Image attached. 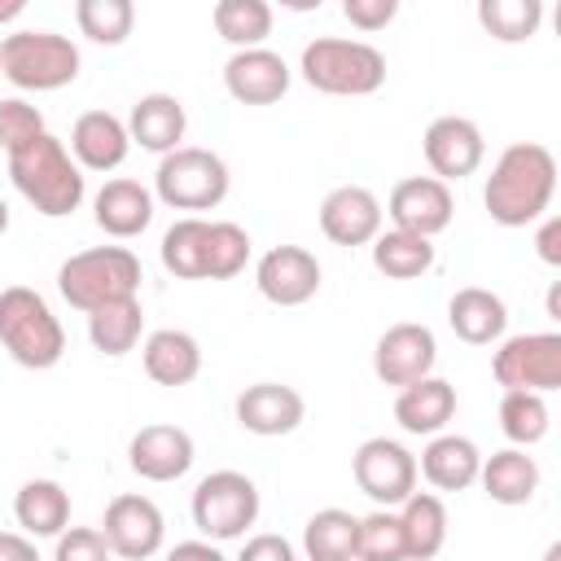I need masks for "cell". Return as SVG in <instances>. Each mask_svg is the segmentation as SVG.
<instances>
[{"label":"cell","mask_w":561,"mask_h":561,"mask_svg":"<svg viewBox=\"0 0 561 561\" xmlns=\"http://www.w3.org/2000/svg\"><path fill=\"white\" fill-rule=\"evenodd\" d=\"M548 320H561V280H552L548 289Z\"/></svg>","instance_id":"48"},{"label":"cell","mask_w":561,"mask_h":561,"mask_svg":"<svg viewBox=\"0 0 561 561\" xmlns=\"http://www.w3.org/2000/svg\"><path fill=\"white\" fill-rule=\"evenodd\" d=\"M478 482H482L486 500H495L504 508H517V504H530L535 500V491H539V465L522 447H504V451L482 456Z\"/></svg>","instance_id":"29"},{"label":"cell","mask_w":561,"mask_h":561,"mask_svg":"<svg viewBox=\"0 0 561 561\" xmlns=\"http://www.w3.org/2000/svg\"><path fill=\"white\" fill-rule=\"evenodd\" d=\"M140 364L158 386H188L202 373V346L184 329H153L140 346Z\"/></svg>","instance_id":"27"},{"label":"cell","mask_w":561,"mask_h":561,"mask_svg":"<svg viewBox=\"0 0 561 561\" xmlns=\"http://www.w3.org/2000/svg\"><path fill=\"white\" fill-rule=\"evenodd\" d=\"M145 333V311H140V298H123V302H105L96 311H88V337L101 355L118 359L127 355Z\"/></svg>","instance_id":"32"},{"label":"cell","mask_w":561,"mask_h":561,"mask_svg":"<svg viewBox=\"0 0 561 561\" xmlns=\"http://www.w3.org/2000/svg\"><path fill=\"white\" fill-rule=\"evenodd\" d=\"M131 153V136L127 123L110 110H88L75 118L70 127V158L79 162V171H118Z\"/></svg>","instance_id":"20"},{"label":"cell","mask_w":561,"mask_h":561,"mask_svg":"<svg viewBox=\"0 0 561 561\" xmlns=\"http://www.w3.org/2000/svg\"><path fill=\"white\" fill-rule=\"evenodd\" d=\"M394 13H399V0H346L342 4V18L355 26V31H381V26H390L394 22Z\"/></svg>","instance_id":"42"},{"label":"cell","mask_w":561,"mask_h":561,"mask_svg":"<svg viewBox=\"0 0 561 561\" xmlns=\"http://www.w3.org/2000/svg\"><path fill=\"white\" fill-rule=\"evenodd\" d=\"M206 228L210 219L184 215L162 232V267L180 280H202V250H206Z\"/></svg>","instance_id":"35"},{"label":"cell","mask_w":561,"mask_h":561,"mask_svg":"<svg viewBox=\"0 0 561 561\" xmlns=\"http://www.w3.org/2000/svg\"><path fill=\"white\" fill-rule=\"evenodd\" d=\"M434 364H438V342H434V329L430 324H416V320H399L390 324L377 346H373V373L377 381L386 386H412L421 377H434Z\"/></svg>","instance_id":"12"},{"label":"cell","mask_w":561,"mask_h":561,"mask_svg":"<svg viewBox=\"0 0 561 561\" xmlns=\"http://www.w3.org/2000/svg\"><path fill=\"white\" fill-rule=\"evenodd\" d=\"M491 373L504 390H530V394H548L561 386V333L543 329V333H517L504 337Z\"/></svg>","instance_id":"9"},{"label":"cell","mask_w":561,"mask_h":561,"mask_svg":"<svg viewBox=\"0 0 561 561\" xmlns=\"http://www.w3.org/2000/svg\"><path fill=\"white\" fill-rule=\"evenodd\" d=\"M451 416H456V386L443 381V377H421V381H412L394 394V421L408 434L434 438V434L447 430Z\"/></svg>","instance_id":"25"},{"label":"cell","mask_w":561,"mask_h":561,"mask_svg":"<svg viewBox=\"0 0 561 561\" xmlns=\"http://www.w3.org/2000/svg\"><path fill=\"white\" fill-rule=\"evenodd\" d=\"M92 219H96V228L105 237L131 241L153 224V193L140 180H127V175L105 180L96 188V197H92Z\"/></svg>","instance_id":"21"},{"label":"cell","mask_w":561,"mask_h":561,"mask_svg":"<svg viewBox=\"0 0 561 561\" xmlns=\"http://www.w3.org/2000/svg\"><path fill=\"white\" fill-rule=\"evenodd\" d=\"M0 346L13 355V364L35 373L53 368L66 355V329L31 285L0 289Z\"/></svg>","instance_id":"5"},{"label":"cell","mask_w":561,"mask_h":561,"mask_svg":"<svg viewBox=\"0 0 561 561\" xmlns=\"http://www.w3.org/2000/svg\"><path fill=\"white\" fill-rule=\"evenodd\" d=\"M237 561H298V552H294V543L285 539V535H254V539H245V548L237 552Z\"/></svg>","instance_id":"43"},{"label":"cell","mask_w":561,"mask_h":561,"mask_svg":"<svg viewBox=\"0 0 561 561\" xmlns=\"http://www.w3.org/2000/svg\"><path fill=\"white\" fill-rule=\"evenodd\" d=\"M26 13V0H0V26L4 22H18Z\"/></svg>","instance_id":"47"},{"label":"cell","mask_w":561,"mask_h":561,"mask_svg":"<svg viewBox=\"0 0 561 561\" xmlns=\"http://www.w3.org/2000/svg\"><path fill=\"white\" fill-rule=\"evenodd\" d=\"M552 193H557L552 149L539 140H513L508 149H500V158L486 175L482 202L500 228H526L548 215Z\"/></svg>","instance_id":"1"},{"label":"cell","mask_w":561,"mask_h":561,"mask_svg":"<svg viewBox=\"0 0 561 561\" xmlns=\"http://www.w3.org/2000/svg\"><path fill=\"white\" fill-rule=\"evenodd\" d=\"M254 285L272 307H302L320 294V259L302 245H272L254 263Z\"/></svg>","instance_id":"15"},{"label":"cell","mask_w":561,"mask_h":561,"mask_svg":"<svg viewBox=\"0 0 561 561\" xmlns=\"http://www.w3.org/2000/svg\"><path fill=\"white\" fill-rule=\"evenodd\" d=\"M140 259L127 250V245H92V250H79L70 254L61 267H57V289L61 298L75 307V311H96L105 302H123V298H136L140 294Z\"/></svg>","instance_id":"3"},{"label":"cell","mask_w":561,"mask_h":561,"mask_svg":"<svg viewBox=\"0 0 561 561\" xmlns=\"http://www.w3.org/2000/svg\"><path fill=\"white\" fill-rule=\"evenodd\" d=\"M53 561H110V543L96 526H66L57 535Z\"/></svg>","instance_id":"41"},{"label":"cell","mask_w":561,"mask_h":561,"mask_svg":"<svg viewBox=\"0 0 561 561\" xmlns=\"http://www.w3.org/2000/svg\"><path fill=\"white\" fill-rule=\"evenodd\" d=\"M351 473H355V486L377 504V508H399L412 491H416V456L377 434V438H364L351 456Z\"/></svg>","instance_id":"10"},{"label":"cell","mask_w":561,"mask_h":561,"mask_svg":"<svg viewBox=\"0 0 561 561\" xmlns=\"http://www.w3.org/2000/svg\"><path fill=\"white\" fill-rule=\"evenodd\" d=\"M224 88L241 105H272L289 92V66L272 48H241L224 61Z\"/></svg>","instance_id":"19"},{"label":"cell","mask_w":561,"mask_h":561,"mask_svg":"<svg viewBox=\"0 0 561 561\" xmlns=\"http://www.w3.org/2000/svg\"><path fill=\"white\" fill-rule=\"evenodd\" d=\"M4 232H9V202L0 197V237H4Z\"/></svg>","instance_id":"49"},{"label":"cell","mask_w":561,"mask_h":561,"mask_svg":"<svg viewBox=\"0 0 561 561\" xmlns=\"http://www.w3.org/2000/svg\"><path fill=\"white\" fill-rule=\"evenodd\" d=\"M298 70L307 88L324 96H373L386 83V57L368 39H337L320 35L302 48Z\"/></svg>","instance_id":"4"},{"label":"cell","mask_w":561,"mask_h":561,"mask_svg":"<svg viewBox=\"0 0 561 561\" xmlns=\"http://www.w3.org/2000/svg\"><path fill=\"white\" fill-rule=\"evenodd\" d=\"M193 434L180 430V425H167V421H153V425H140L127 443V465L136 478L145 482H175L193 469Z\"/></svg>","instance_id":"16"},{"label":"cell","mask_w":561,"mask_h":561,"mask_svg":"<svg viewBox=\"0 0 561 561\" xmlns=\"http://www.w3.org/2000/svg\"><path fill=\"white\" fill-rule=\"evenodd\" d=\"M0 561H39L35 539H26L22 530H0Z\"/></svg>","instance_id":"46"},{"label":"cell","mask_w":561,"mask_h":561,"mask_svg":"<svg viewBox=\"0 0 561 561\" xmlns=\"http://www.w3.org/2000/svg\"><path fill=\"white\" fill-rule=\"evenodd\" d=\"M421 149H425V162H430L434 180H443V184L473 175V171L482 167V158H486L482 127H478L473 118H465V114H443V118H434V123L425 127Z\"/></svg>","instance_id":"13"},{"label":"cell","mask_w":561,"mask_h":561,"mask_svg":"<svg viewBox=\"0 0 561 561\" xmlns=\"http://www.w3.org/2000/svg\"><path fill=\"white\" fill-rule=\"evenodd\" d=\"M548 399L543 394H530V390H504L500 399V430L513 447H535L543 434H548Z\"/></svg>","instance_id":"37"},{"label":"cell","mask_w":561,"mask_h":561,"mask_svg":"<svg viewBox=\"0 0 561 561\" xmlns=\"http://www.w3.org/2000/svg\"><path fill=\"white\" fill-rule=\"evenodd\" d=\"M167 561H228V557L210 539H184V543H175L167 552Z\"/></svg>","instance_id":"45"},{"label":"cell","mask_w":561,"mask_h":561,"mask_svg":"<svg viewBox=\"0 0 561 561\" xmlns=\"http://www.w3.org/2000/svg\"><path fill=\"white\" fill-rule=\"evenodd\" d=\"M386 215L399 232H412V237H425L434 241L451 215H456V202H451V188L434 175H408L390 188V202H386Z\"/></svg>","instance_id":"14"},{"label":"cell","mask_w":561,"mask_h":561,"mask_svg":"<svg viewBox=\"0 0 561 561\" xmlns=\"http://www.w3.org/2000/svg\"><path fill=\"white\" fill-rule=\"evenodd\" d=\"M535 254L548 267H561V215H543L539 232H535Z\"/></svg>","instance_id":"44"},{"label":"cell","mask_w":561,"mask_h":561,"mask_svg":"<svg viewBox=\"0 0 561 561\" xmlns=\"http://www.w3.org/2000/svg\"><path fill=\"white\" fill-rule=\"evenodd\" d=\"M355 561H408V552H403V530H399L394 508H373L368 517H359Z\"/></svg>","instance_id":"39"},{"label":"cell","mask_w":561,"mask_h":561,"mask_svg":"<svg viewBox=\"0 0 561 561\" xmlns=\"http://www.w3.org/2000/svg\"><path fill=\"white\" fill-rule=\"evenodd\" d=\"M44 131H48L44 127V114L31 101H22V96H4L0 101V149L4 153H18L22 145H31Z\"/></svg>","instance_id":"40"},{"label":"cell","mask_w":561,"mask_h":561,"mask_svg":"<svg viewBox=\"0 0 561 561\" xmlns=\"http://www.w3.org/2000/svg\"><path fill=\"white\" fill-rule=\"evenodd\" d=\"M355 543H359V517L346 508H320L302 526L307 561H355Z\"/></svg>","instance_id":"30"},{"label":"cell","mask_w":561,"mask_h":561,"mask_svg":"<svg viewBox=\"0 0 561 561\" xmlns=\"http://www.w3.org/2000/svg\"><path fill=\"white\" fill-rule=\"evenodd\" d=\"M373 267L390 280H416L434 267V241L399 232V228H381L373 237Z\"/></svg>","instance_id":"31"},{"label":"cell","mask_w":561,"mask_h":561,"mask_svg":"<svg viewBox=\"0 0 561 561\" xmlns=\"http://www.w3.org/2000/svg\"><path fill=\"white\" fill-rule=\"evenodd\" d=\"M250 263V232L232 219H210L202 250V280H228Z\"/></svg>","instance_id":"34"},{"label":"cell","mask_w":561,"mask_h":561,"mask_svg":"<svg viewBox=\"0 0 561 561\" xmlns=\"http://www.w3.org/2000/svg\"><path fill=\"white\" fill-rule=\"evenodd\" d=\"M259 522V486L241 469H215L193 491V526L210 543L241 539Z\"/></svg>","instance_id":"8"},{"label":"cell","mask_w":561,"mask_h":561,"mask_svg":"<svg viewBox=\"0 0 561 561\" xmlns=\"http://www.w3.org/2000/svg\"><path fill=\"white\" fill-rule=\"evenodd\" d=\"M9 180L48 219L75 215L83 206V193H88L79 162L70 158L66 140H57L53 131H44L31 145H22L18 153H9Z\"/></svg>","instance_id":"2"},{"label":"cell","mask_w":561,"mask_h":561,"mask_svg":"<svg viewBox=\"0 0 561 561\" xmlns=\"http://www.w3.org/2000/svg\"><path fill=\"white\" fill-rule=\"evenodd\" d=\"M96 530L105 535V543H110L114 557H123V561H149L162 548V539H167V517H162V508L149 495L123 491V495H114L105 504V517H101Z\"/></svg>","instance_id":"11"},{"label":"cell","mask_w":561,"mask_h":561,"mask_svg":"<svg viewBox=\"0 0 561 561\" xmlns=\"http://www.w3.org/2000/svg\"><path fill=\"white\" fill-rule=\"evenodd\" d=\"M75 22L92 44H123L136 26V4L131 0H79L75 4Z\"/></svg>","instance_id":"38"},{"label":"cell","mask_w":561,"mask_h":561,"mask_svg":"<svg viewBox=\"0 0 561 561\" xmlns=\"http://www.w3.org/2000/svg\"><path fill=\"white\" fill-rule=\"evenodd\" d=\"M228 162L215 149L180 145L171 149L153 171V197L171 210H215L228 197Z\"/></svg>","instance_id":"7"},{"label":"cell","mask_w":561,"mask_h":561,"mask_svg":"<svg viewBox=\"0 0 561 561\" xmlns=\"http://www.w3.org/2000/svg\"><path fill=\"white\" fill-rule=\"evenodd\" d=\"M184 131H188V114H184L180 96H171V92H145V96L131 105V114H127V136H131V145H140V149H149V153H162V158H167L171 149H180Z\"/></svg>","instance_id":"22"},{"label":"cell","mask_w":561,"mask_h":561,"mask_svg":"<svg viewBox=\"0 0 561 561\" xmlns=\"http://www.w3.org/2000/svg\"><path fill=\"white\" fill-rule=\"evenodd\" d=\"M399 530H403V552L408 561H434L447 543V504L434 491H412L399 508Z\"/></svg>","instance_id":"28"},{"label":"cell","mask_w":561,"mask_h":561,"mask_svg":"<svg viewBox=\"0 0 561 561\" xmlns=\"http://www.w3.org/2000/svg\"><path fill=\"white\" fill-rule=\"evenodd\" d=\"M0 75L22 92H57L79 79V48L57 31H13L0 39Z\"/></svg>","instance_id":"6"},{"label":"cell","mask_w":561,"mask_h":561,"mask_svg":"<svg viewBox=\"0 0 561 561\" xmlns=\"http://www.w3.org/2000/svg\"><path fill=\"white\" fill-rule=\"evenodd\" d=\"M478 469H482V451L465 434H434L416 460V473L434 491H465L478 482Z\"/></svg>","instance_id":"23"},{"label":"cell","mask_w":561,"mask_h":561,"mask_svg":"<svg viewBox=\"0 0 561 561\" xmlns=\"http://www.w3.org/2000/svg\"><path fill=\"white\" fill-rule=\"evenodd\" d=\"M219 39H228L237 53L241 48H263L272 35V4L267 0H219L210 13Z\"/></svg>","instance_id":"33"},{"label":"cell","mask_w":561,"mask_h":561,"mask_svg":"<svg viewBox=\"0 0 561 561\" xmlns=\"http://www.w3.org/2000/svg\"><path fill=\"white\" fill-rule=\"evenodd\" d=\"M13 517L26 539H57L70 526V491L53 478H31L13 495Z\"/></svg>","instance_id":"26"},{"label":"cell","mask_w":561,"mask_h":561,"mask_svg":"<svg viewBox=\"0 0 561 561\" xmlns=\"http://www.w3.org/2000/svg\"><path fill=\"white\" fill-rule=\"evenodd\" d=\"M447 324H451V333H456L460 342H469V346H491V342H500L504 329H508V307H504L500 294H491V289H482V285H465V289H456L451 302H447Z\"/></svg>","instance_id":"24"},{"label":"cell","mask_w":561,"mask_h":561,"mask_svg":"<svg viewBox=\"0 0 561 561\" xmlns=\"http://www.w3.org/2000/svg\"><path fill=\"white\" fill-rule=\"evenodd\" d=\"M478 22L500 44H522L539 31L543 4L539 0H478Z\"/></svg>","instance_id":"36"},{"label":"cell","mask_w":561,"mask_h":561,"mask_svg":"<svg viewBox=\"0 0 561 561\" xmlns=\"http://www.w3.org/2000/svg\"><path fill=\"white\" fill-rule=\"evenodd\" d=\"M381 219L386 210L377 193L364 184H337L320 202V232L333 245H373V237L381 232Z\"/></svg>","instance_id":"17"},{"label":"cell","mask_w":561,"mask_h":561,"mask_svg":"<svg viewBox=\"0 0 561 561\" xmlns=\"http://www.w3.org/2000/svg\"><path fill=\"white\" fill-rule=\"evenodd\" d=\"M302 416H307V403L285 381H254L237 394V425L245 434L280 438V434H294L302 425Z\"/></svg>","instance_id":"18"}]
</instances>
